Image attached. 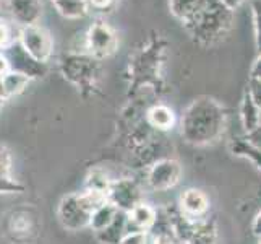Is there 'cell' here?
<instances>
[{"instance_id": "obj_9", "label": "cell", "mask_w": 261, "mask_h": 244, "mask_svg": "<svg viewBox=\"0 0 261 244\" xmlns=\"http://www.w3.org/2000/svg\"><path fill=\"white\" fill-rule=\"evenodd\" d=\"M107 201L123 212H132L135 205L140 204V191L130 179H122L112 183L107 192Z\"/></svg>"}, {"instance_id": "obj_30", "label": "cell", "mask_w": 261, "mask_h": 244, "mask_svg": "<svg viewBox=\"0 0 261 244\" xmlns=\"http://www.w3.org/2000/svg\"><path fill=\"white\" fill-rule=\"evenodd\" d=\"M221 2L226 5L227 8H230L232 12H236L240 5H244L247 2V0H221Z\"/></svg>"}, {"instance_id": "obj_4", "label": "cell", "mask_w": 261, "mask_h": 244, "mask_svg": "<svg viewBox=\"0 0 261 244\" xmlns=\"http://www.w3.org/2000/svg\"><path fill=\"white\" fill-rule=\"evenodd\" d=\"M101 60L94 59L86 52L68 54L62 60V74L68 78L71 83L78 85L80 88H91L101 74Z\"/></svg>"}, {"instance_id": "obj_34", "label": "cell", "mask_w": 261, "mask_h": 244, "mask_svg": "<svg viewBox=\"0 0 261 244\" xmlns=\"http://www.w3.org/2000/svg\"><path fill=\"white\" fill-rule=\"evenodd\" d=\"M2 106H4V99L0 98V111H2Z\"/></svg>"}, {"instance_id": "obj_26", "label": "cell", "mask_w": 261, "mask_h": 244, "mask_svg": "<svg viewBox=\"0 0 261 244\" xmlns=\"http://www.w3.org/2000/svg\"><path fill=\"white\" fill-rule=\"evenodd\" d=\"M248 92L250 95L253 96L255 103L259 106L261 109V81H255V80H250V86H248Z\"/></svg>"}, {"instance_id": "obj_11", "label": "cell", "mask_w": 261, "mask_h": 244, "mask_svg": "<svg viewBox=\"0 0 261 244\" xmlns=\"http://www.w3.org/2000/svg\"><path fill=\"white\" fill-rule=\"evenodd\" d=\"M180 207L187 218H200L210 209V201L204 192L198 189H188L180 197Z\"/></svg>"}, {"instance_id": "obj_25", "label": "cell", "mask_w": 261, "mask_h": 244, "mask_svg": "<svg viewBox=\"0 0 261 244\" xmlns=\"http://www.w3.org/2000/svg\"><path fill=\"white\" fill-rule=\"evenodd\" d=\"M89 8H94V10H99V12H106L112 8V5L115 4V0H86Z\"/></svg>"}, {"instance_id": "obj_37", "label": "cell", "mask_w": 261, "mask_h": 244, "mask_svg": "<svg viewBox=\"0 0 261 244\" xmlns=\"http://www.w3.org/2000/svg\"><path fill=\"white\" fill-rule=\"evenodd\" d=\"M0 2H4V0H0Z\"/></svg>"}, {"instance_id": "obj_19", "label": "cell", "mask_w": 261, "mask_h": 244, "mask_svg": "<svg viewBox=\"0 0 261 244\" xmlns=\"http://www.w3.org/2000/svg\"><path fill=\"white\" fill-rule=\"evenodd\" d=\"M2 81H4V96L8 98L24 92V88L30 83V77L21 74V72L10 70L2 77Z\"/></svg>"}, {"instance_id": "obj_31", "label": "cell", "mask_w": 261, "mask_h": 244, "mask_svg": "<svg viewBox=\"0 0 261 244\" xmlns=\"http://www.w3.org/2000/svg\"><path fill=\"white\" fill-rule=\"evenodd\" d=\"M152 244H174V241L170 239L169 234L161 233V234H158V236L154 238V242H152Z\"/></svg>"}, {"instance_id": "obj_18", "label": "cell", "mask_w": 261, "mask_h": 244, "mask_svg": "<svg viewBox=\"0 0 261 244\" xmlns=\"http://www.w3.org/2000/svg\"><path fill=\"white\" fill-rule=\"evenodd\" d=\"M117 212H119V209L114 207L109 201H107L104 205H101L99 209H96L93 212L91 221H89V227H91L96 233H101L102 230H106L114 221Z\"/></svg>"}, {"instance_id": "obj_24", "label": "cell", "mask_w": 261, "mask_h": 244, "mask_svg": "<svg viewBox=\"0 0 261 244\" xmlns=\"http://www.w3.org/2000/svg\"><path fill=\"white\" fill-rule=\"evenodd\" d=\"M21 189L23 187L10 178H0V192H16L21 191Z\"/></svg>"}, {"instance_id": "obj_10", "label": "cell", "mask_w": 261, "mask_h": 244, "mask_svg": "<svg viewBox=\"0 0 261 244\" xmlns=\"http://www.w3.org/2000/svg\"><path fill=\"white\" fill-rule=\"evenodd\" d=\"M182 176V168L175 160H161L149 173V184L156 191H167L174 187Z\"/></svg>"}, {"instance_id": "obj_16", "label": "cell", "mask_w": 261, "mask_h": 244, "mask_svg": "<svg viewBox=\"0 0 261 244\" xmlns=\"http://www.w3.org/2000/svg\"><path fill=\"white\" fill-rule=\"evenodd\" d=\"M148 122L159 130H169L175 124V114L164 104H156L148 111Z\"/></svg>"}, {"instance_id": "obj_29", "label": "cell", "mask_w": 261, "mask_h": 244, "mask_svg": "<svg viewBox=\"0 0 261 244\" xmlns=\"http://www.w3.org/2000/svg\"><path fill=\"white\" fill-rule=\"evenodd\" d=\"M7 72H10V62H8L5 54L0 52V75L4 77Z\"/></svg>"}, {"instance_id": "obj_17", "label": "cell", "mask_w": 261, "mask_h": 244, "mask_svg": "<svg viewBox=\"0 0 261 244\" xmlns=\"http://www.w3.org/2000/svg\"><path fill=\"white\" fill-rule=\"evenodd\" d=\"M203 2L204 0H169V10L180 23H185L200 10Z\"/></svg>"}, {"instance_id": "obj_2", "label": "cell", "mask_w": 261, "mask_h": 244, "mask_svg": "<svg viewBox=\"0 0 261 244\" xmlns=\"http://www.w3.org/2000/svg\"><path fill=\"white\" fill-rule=\"evenodd\" d=\"M236 12L227 8L221 0H204L201 8L190 20L182 23L188 36L203 48L221 42L233 28Z\"/></svg>"}, {"instance_id": "obj_14", "label": "cell", "mask_w": 261, "mask_h": 244, "mask_svg": "<svg viewBox=\"0 0 261 244\" xmlns=\"http://www.w3.org/2000/svg\"><path fill=\"white\" fill-rule=\"evenodd\" d=\"M158 220V212L151 205L140 202L128 212V225H133L135 231H146Z\"/></svg>"}, {"instance_id": "obj_1", "label": "cell", "mask_w": 261, "mask_h": 244, "mask_svg": "<svg viewBox=\"0 0 261 244\" xmlns=\"http://www.w3.org/2000/svg\"><path fill=\"white\" fill-rule=\"evenodd\" d=\"M226 125V111L210 96L190 103L182 116V137L193 145H206L219 137Z\"/></svg>"}, {"instance_id": "obj_8", "label": "cell", "mask_w": 261, "mask_h": 244, "mask_svg": "<svg viewBox=\"0 0 261 244\" xmlns=\"http://www.w3.org/2000/svg\"><path fill=\"white\" fill-rule=\"evenodd\" d=\"M10 51L5 54L8 62H10V70L21 72V74L31 77H42L46 74V64H41V62L34 60L28 52L23 49L20 41H15L8 44Z\"/></svg>"}, {"instance_id": "obj_13", "label": "cell", "mask_w": 261, "mask_h": 244, "mask_svg": "<svg viewBox=\"0 0 261 244\" xmlns=\"http://www.w3.org/2000/svg\"><path fill=\"white\" fill-rule=\"evenodd\" d=\"M127 228H128V212L119 210L109 227L102 230L101 233H97V239L106 244H120L123 236L127 234L125 233Z\"/></svg>"}, {"instance_id": "obj_23", "label": "cell", "mask_w": 261, "mask_h": 244, "mask_svg": "<svg viewBox=\"0 0 261 244\" xmlns=\"http://www.w3.org/2000/svg\"><path fill=\"white\" fill-rule=\"evenodd\" d=\"M8 171H10V153L0 145V178H8Z\"/></svg>"}, {"instance_id": "obj_22", "label": "cell", "mask_w": 261, "mask_h": 244, "mask_svg": "<svg viewBox=\"0 0 261 244\" xmlns=\"http://www.w3.org/2000/svg\"><path fill=\"white\" fill-rule=\"evenodd\" d=\"M146 231H130L123 236L120 244H146Z\"/></svg>"}, {"instance_id": "obj_36", "label": "cell", "mask_w": 261, "mask_h": 244, "mask_svg": "<svg viewBox=\"0 0 261 244\" xmlns=\"http://www.w3.org/2000/svg\"><path fill=\"white\" fill-rule=\"evenodd\" d=\"M52 2H56V0H52Z\"/></svg>"}, {"instance_id": "obj_20", "label": "cell", "mask_w": 261, "mask_h": 244, "mask_svg": "<svg viewBox=\"0 0 261 244\" xmlns=\"http://www.w3.org/2000/svg\"><path fill=\"white\" fill-rule=\"evenodd\" d=\"M111 184L112 183H109V179H107L101 171H94V173L89 174V178L86 181L88 191H96V192H101L106 195H107V192H109Z\"/></svg>"}, {"instance_id": "obj_21", "label": "cell", "mask_w": 261, "mask_h": 244, "mask_svg": "<svg viewBox=\"0 0 261 244\" xmlns=\"http://www.w3.org/2000/svg\"><path fill=\"white\" fill-rule=\"evenodd\" d=\"M251 13H253V26H255V42L258 54L261 52V0H251L250 2Z\"/></svg>"}, {"instance_id": "obj_33", "label": "cell", "mask_w": 261, "mask_h": 244, "mask_svg": "<svg viewBox=\"0 0 261 244\" xmlns=\"http://www.w3.org/2000/svg\"><path fill=\"white\" fill-rule=\"evenodd\" d=\"M0 98L5 99V96H4V81H2V75H0Z\"/></svg>"}, {"instance_id": "obj_15", "label": "cell", "mask_w": 261, "mask_h": 244, "mask_svg": "<svg viewBox=\"0 0 261 244\" xmlns=\"http://www.w3.org/2000/svg\"><path fill=\"white\" fill-rule=\"evenodd\" d=\"M52 4L56 10L67 20H80V18H85L89 12L86 0H56Z\"/></svg>"}, {"instance_id": "obj_7", "label": "cell", "mask_w": 261, "mask_h": 244, "mask_svg": "<svg viewBox=\"0 0 261 244\" xmlns=\"http://www.w3.org/2000/svg\"><path fill=\"white\" fill-rule=\"evenodd\" d=\"M12 20L20 25V28L30 25H38L42 16L41 0H4Z\"/></svg>"}, {"instance_id": "obj_5", "label": "cell", "mask_w": 261, "mask_h": 244, "mask_svg": "<svg viewBox=\"0 0 261 244\" xmlns=\"http://www.w3.org/2000/svg\"><path fill=\"white\" fill-rule=\"evenodd\" d=\"M119 48V38L111 25L106 21H94L85 34V52L97 60L115 54Z\"/></svg>"}, {"instance_id": "obj_32", "label": "cell", "mask_w": 261, "mask_h": 244, "mask_svg": "<svg viewBox=\"0 0 261 244\" xmlns=\"http://www.w3.org/2000/svg\"><path fill=\"white\" fill-rule=\"evenodd\" d=\"M251 230H253V233L256 234V236L261 238V212L256 215V218L253 221V227H251Z\"/></svg>"}, {"instance_id": "obj_12", "label": "cell", "mask_w": 261, "mask_h": 244, "mask_svg": "<svg viewBox=\"0 0 261 244\" xmlns=\"http://www.w3.org/2000/svg\"><path fill=\"white\" fill-rule=\"evenodd\" d=\"M240 119H242V125H244L245 132L250 135L261 127V109H259V106L255 103V99L250 95L248 90L244 95V99H242Z\"/></svg>"}, {"instance_id": "obj_27", "label": "cell", "mask_w": 261, "mask_h": 244, "mask_svg": "<svg viewBox=\"0 0 261 244\" xmlns=\"http://www.w3.org/2000/svg\"><path fill=\"white\" fill-rule=\"evenodd\" d=\"M12 42L10 38V30H8V25L0 21V48H5Z\"/></svg>"}, {"instance_id": "obj_28", "label": "cell", "mask_w": 261, "mask_h": 244, "mask_svg": "<svg viewBox=\"0 0 261 244\" xmlns=\"http://www.w3.org/2000/svg\"><path fill=\"white\" fill-rule=\"evenodd\" d=\"M250 80H255V81H261V52L258 54L256 60L253 62L250 70Z\"/></svg>"}, {"instance_id": "obj_6", "label": "cell", "mask_w": 261, "mask_h": 244, "mask_svg": "<svg viewBox=\"0 0 261 244\" xmlns=\"http://www.w3.org/2000/svg\"><path fill=\"white\" fill-rule=\"evenodd\" d=\"M18 41L23 46V49L30 54V56L41 62V64H46L52 56V38L46 28L38 25H30V26H23L20 28V36H18Z\"/></svg>"}, {"instance_id": "obj_3", "label": "cell", "mask_w": 261, "mask_h": 244, "mask_svg": "<svg viewBox=\"0 0 261 244\" xmlns=\"http://www.w3.org/2000/svg\"><path fill=\"white\" fill-rule=\"evenodd\" d=\"M107 202V195L88 191L82 194H70L62 198L59 205V218L65 228L76 231L80 228L89 227L93 212Z\"/></svg>"}, {"instance_id": "obj_35", "label": "cell", "mask_w": 261, "mask_h": 244, "mask_svg": "<svg viewBox=\"0 0 261 244\" xmlns=\"http://www.w3.org/2000/svg\"><path fill=\"white\" fill-rule=\"evenodd\" d=\"M2 4H4V2H0V10H2Z\"/></svg>"}]
</instances>
